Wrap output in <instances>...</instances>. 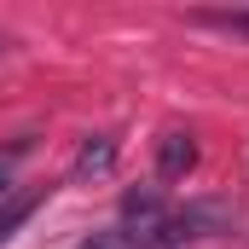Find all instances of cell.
<instances>
[{"label":"cell","mask_w":249,"mask_h":249,"mask_svg":"<svg viewBox=\"0 0 249 249\" xmlns=\"http://www.w3.org/2000/svg\"><path fill=\"white\" fill-rule=\"evenodd\" d=\"M110 157H116V151H110V139H93V145L81 151V162H75V174H105V168H110Z\"/></svg>","instance_id":"obj_2"},{"label":"cell","mask_w":249,"mask_h":249,"mask_svg":"<svg viewBox=\"0 0 249 249\" xmlns=\"http://www.w3.org/2000/svg\"><path fill=\"white\" fill-rule=\"evenodd\" d=\"M29 209H35V197H18V203L0 214V238H12V226H18V220H29Z\"/></svg>","instance_id":"obj_3"},{"label":"cell","mask_w":249,"mask_h":249,"mask_svg":"<svg viewBox=\"0 0 249 249\" xmlns=\"http://www.w3.org/2000/svg\"><path fill=\"white\" fill-rule=\"evenodd\" d=\"M87 249H116V238H99V244H87Z\"/></svg>","instance_id":"obj_4"},{"label":"cell","mask_w":249,"mask_h":249,"mask_svg":"<svg viewBox=\"0 0 249 249\" xmlns=\"http://www.w3.org/2000/svg\"><path fill=\"white\" fill-rule=\"evenodd\" d=\"M191 168H197V145H191V133H168V139L157 145V174H162V180H186Z\"/></svg>","instance_id":"obj_1"}]
</instances>
